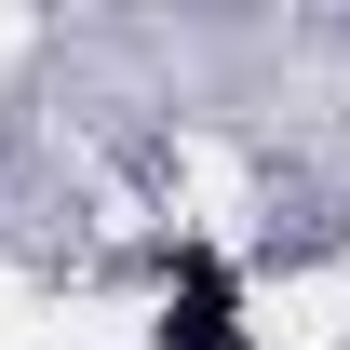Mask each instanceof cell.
<instances>
[{"label": "cell", "instance_id": "obj_1", "mask_svg": "<svg viewBox=\"0 0 350 350\" xmlns=\"http://www.w3.org/2000/svg\"><path fill=\"white\" fill-rule=\"evenodd\" d=\"M162 350H229V269L189 243L175 256V310H162Z\"/></svg>", "mask_w": 350, "mask_h": 350}]
</instances>
